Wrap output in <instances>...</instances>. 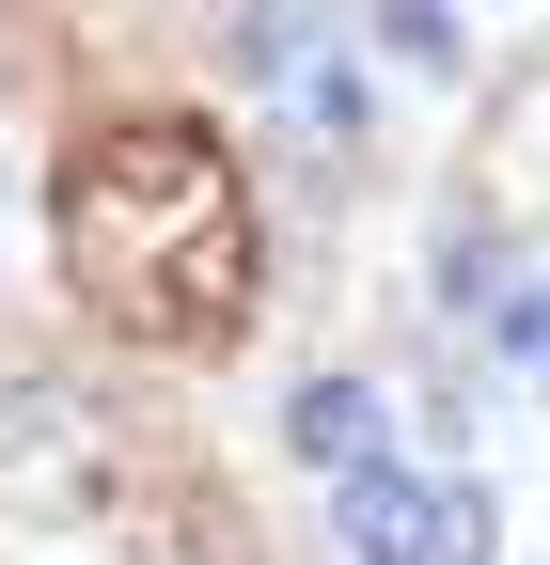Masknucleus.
Wrapping results in <instances>:
<instances>
[{"label":"nucleus","instance_id":"1","mask_svg":"<svg viewBox=\"0 0 550 565\" xmlns=\"http://www.w3.org/2000/svg\"><path fill=\"white\" fill-rule=\"evenodd\" d=\"M47 236L63 282L126 330V345H173V362H221L252 330V189L204 126L142 110V126H95L80 158L47 173Z\"/></svg>","mask_w":550,"mask_h":565},{"label":"nucleus","instance_id":"2","mask_svg":"<svg viewBox=\"0 0 550 565\" xmlns=\"http://www.w3.org/2000/svg\"><path fill=\"white\" fill-rule=\"evenodd\" d=\"M110 487V424L63 377H0V519H80Z\"/></svg>","mask_w":550,"mask_h":565},{"label":"nucleus","instance_id":"3","mask_svg":"<svg viewBox=\"0 0 550 565\" xmlns=\"http://www.w3.org/2000/svg\"><path fill=\"white\" fill-rule=\"evenodd\" d=\"M284 456H299L315 487L378 471V456H393V393H378V377H299V393H284Z\"/></svg>","mask_w":550,"mask_h":565},{"label":"nucleus","instance_id":"4","mask_svg":"<svg viewBox=\"0 0 550 565\" xmlns=\"http://www.w3.org/2000/svg\"><path fill=\"white\" fill-rule=\"evenodd\" d=\"M425 503H441V487L425 471H347V487H330V565H409V550H425Z\"/></svg>","mask_w":550,"mask_h":565},{"label":"nucleus","instance_id":"5","mask_svg":"<svg viewBox=\"0 0 550 565\" xmlns=\"http://www.w3.org/2000/svg\"><path fill=\"white\" fill-rule=\"evenodd\" d=\"M504 282H519L504 221H488V204H456L441 252H425V315H441V330H488V315H504Z\"/></svg>","mask_w":550,"mask_h":565},{"label":"nucleus","instance_id":"6","mask_svg":"<svg viewBox=\"0 0 550 565\" xmlns=\"http://www.w3.org/2000/svg\"><path fill=\"white\" fill-rule=\"evenodd\" d=\"M362 32L409 63V79H456V63H472V47H456V0H362Z\"/></svg>","mask_w":550,"mask_h":565},{"label":"nucleus","instance_id":"7","mask_svg":"<svg viewBox=\"0 0 550 565\" xmlns=\"http://www.w3.org/2000/svg\"><path fill=\"white\" fill-rule=\"evenodd\" d=\"M488 550H504L488 487H472V471H441V503H425V550H409V565H488Z\"/></svg>","mask_w":550,"mask_h":565},{"label":"nucleus","instance_id":"8","mask_svg":"<svg viewBox=\"0 0 550 565\" xmlns=\"http://www.w3.org/2000/svg\"><path fill=\"white\" fill-rule=\"evenodd\" d=\"M236 79H284V63H299V0H236Z\"/></svg>","mask_w":550,"mask_h":565},{"label":"nucleus","instance_id":"9","mask_svg":"<svg viewBox=\"0 0 550 565\" xmlns=\"http://www.w3.org/2000/svg\"><path fill=\"white\" fill-rule=\"evenodd\" d=\"M488 345H504V377H550V282H504Z\"/></svg>","mask_w":550,"mask_h":565}]
</instances>
